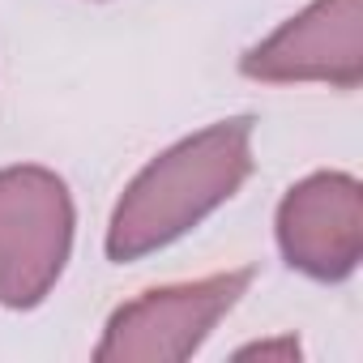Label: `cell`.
<instances>
[{
  "label": "cell",
  "mask_w": 363,
  "mask_h": 363,
  "mask_svg": "<svg viewBox=\"0 0 363 363\" xmlns=\"http://www.w3.org/2000/svg\"><path fill=\"white\" fill-rule=\"evenodd\" d=\"M73 248V197L48 167L0 171V303L39 308Z\"/></svg>",
  "instance_id": "2"
},
{
  "label": "cell",
  "mask_w": 363,
  "mask_h": 363,
  "mask_svg": "<svg viewBox=\"0 0 363 363\" xmlns=\"http://www.w3.org/2000/svg\"><path fill=\"white\" fill-rule=\"evenodd\" d=\"M240 69L269 86L325 82L354 90L363 77V0H312L303 13L261 39Z\"/></svg>",
  "instance_id": "4"
},
{
  "label": "cell",
  "mask_w": 363,
  "mask_h": 363,
  "mask_svg": "<svg viewBox=\"0 0 363 363\" xmlns=\"http://www.w3.org/2000/svg\"><path fill=\"white\" fill-rule=\"evenodd\" d=\"M252 171V120H218L184 141L162 150L133 184L124 189L111 227L107 257L141 261L171 240L189 235L206 214L240 193Z\"/></svg>",
  "instance_id": "1"
},
{
  "label": "cell",
  "mask_w": 363,
  "mask_h": 363,
  "mask_svg": "<svg viewBox=\"0 0 363 363\" xmlns=\"http://www.w3.org/2000/svg\"><path fill=\"white\" fill-rule=\"evenodd\" d=\"M278 248L291 269L316 282H342L363 257V193L342 171H316L278 206Z\"/></svg>",
  "instance_id": "5"
},
{
  "label": "cell",
  "mask_w": 363,
  "mask_h": 363,
  "mask_svg": "<svg viewBox=\"0 0 363 363\" xmlns=\"http://www.w3.org/2000/svg\"><path fill=\"white\" fill-rule=\"evenodd\" d=\"M252 269L210 274L197 282L154 286L141 299L111 312L103 342L94 350L99 363H179L193 359L214 325L240 303Z\"/></svg>",
  "instance_id": "3"
},
{
  "label": "cell",
  "mask_w": 363,
  "mask_h": 363,
  "mask_svg": "<svg viewBox=\"0 0 363 363\" xmlns=\"http://www.w3.org/2000/svg\"><path fill=\"white\" fill-rule=\"evenodd\" d=\"M248 354H261V359H299V342L295 337H282V342H252L240 350V359Z\"/></svg>",
  "instance_id": "6"
}]
</instances>
